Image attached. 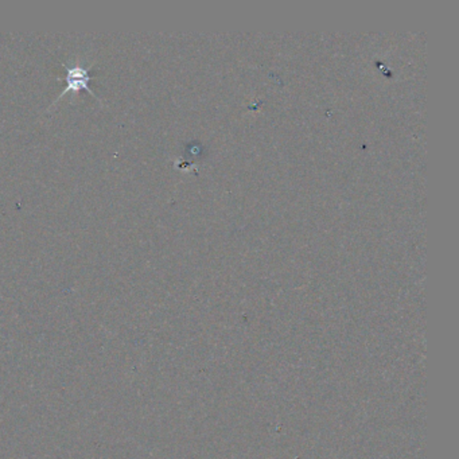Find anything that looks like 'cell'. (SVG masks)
<instances>
[{"label":"cell","instance_id":"6da1fadb","mask_svg":"<svg viewBox=\"0 0 459 459\" xmlns=\"http://www.w3.org/2000/svg\"><path fill=\"white\" fill-rule=\"evenodd\" d=\"M64 68H65V72H66V75H65L66 87L62 91V93L59 94V97L55 100V103H58L66 93L78 92L81 89L91 93L96 100H99V97L89 88V82H91V80L93 78L92 75L89 74V71H91L92 66L91 68H85L81 64H75L74 66H66V65H64Z\"/></svg>","mask_w":459,"mask_h":459}]
</instances>
